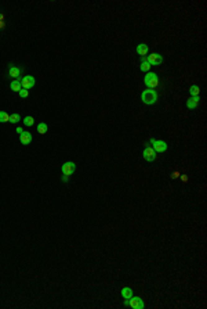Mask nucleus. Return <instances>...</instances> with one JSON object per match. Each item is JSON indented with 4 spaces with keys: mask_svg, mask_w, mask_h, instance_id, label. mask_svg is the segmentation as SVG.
<instances>
[{
    "mask_svg": "<svg viewBox=\"0 0 207 309\" xmlns=\"http://www.w3.org/2000/svg\"><path fill=\"white\" fill-rule=\"evenodd\" d=\"M144 83L146 88L149 89H155L159 85V76L155 72H146V75L144 76Z\"/></svg>",
    "mask_w": 207,
    "mask_h": 309,
    "instance_id": "2",
    "label": "nucleus"
},
{
    "mask_svg": "<svg viewBox=\"0 0 207 309\" xmlns=\"http://www.w3.org/2000/svg\"><path fill=\"white\" fill-rule=\"evenodd\" d=\"M135 51H137L141 57H145V55L148 54V51H149V47H148V45H145V43H140V45L137 46V49H135Z\"/></svg>",
    "mask_w": 207,
    "mask_h": 309,
    "instance_id": "12",
    "label": "nucleus"
},
{
    "mask_svg": "<svg viewBox=\"0 0 207 309\" xmlns=\"http://www.w3.org/2000/svg\"><path fill=\"white\" fill-rule=\"evenodd\" d=\"M157 93L156 90H153V89H146V90L142 92V94H141V100H142L144 104H146V106H152V104H155L157 101Z\"/></svg>",
    "mask_w": 207,
    "mask_h": 309,
    "instance_id": "1",
    "label": "nucleus"
},
{
    "mask_svg": "<svg viewBox=\"0 0 207 309\" xmlns=\"http://www.w3.org/2000/svg\"><path fill=\"white\" fill-rule=\"evenodd\" d=\"M122 297L124 299H130L133 297V290L130 287H123L122 288Z\"/></svg>",
    "mask_w": 207,
    "mask_h": 309,
    "instance_id": "14",
    "label": "nucleus"
},
{
    "mask_svg": "<svg viewBox=\"0 0 207 309\" xmlns=\"http://www.w3.org/2000/svg\"><path fill=\"white\" fill-rule=\"evenodd\" d=\"M199 101H200V97H199V96H193V97L188 98L187 103H185V106H187L188 108H191V110H195V108L199 106Z\"/></svg>",
    "mask_w": 207,
    "mask_h": 309,
    "instance_id": "11",
    "label": "nucleus"
},
{
    "mask_svg": "<svg viewBox=\"0 0 207 309\" xmlns=\"http://www.w3.org/2000/svg\"><path fill=\"white\" fill-rule=\"evenodd\" d=\"M33 123H35L33 116H25V118H24V125L25 126H33Z\"/></svg>",
    "mask_w": 207,
    "mask_h": 309,
    "instance_id": "20",
    "label": "nucleus"
},
{
    "mask_svg": "<svg viewBox=\"0 0 207 309\" xmlns=\"http://www.w3.org/2000/svg\"><path fill=\"white\" fill-rule=\"evenodd\" d=\"M20 121H21V115H20V114L15 112V114H11V115H10V122L11 123H18Z\"/></svg>",
    "mask_w": 207,
    "mask_h": 309,
    "instance_id": "19",
    "label": "nucleus"
},
{
    "mask_svg": "<svg viewBox=\"0 0 207 309\" xmlns=\"http://www.w3.org/2000/svg\"><path fill=\"white\" fill-rule=\"evenodd\" d=\"M69 180V176H65V175H62V182H68Z\"/></svg>",
    "mask_w": 207,
    "mask_h": 309,
    "instance_id": "23",
    "label": "nucleus"
},
{
    "mask_svg": "<svg viewBox=\"0 0 207 309\" xmlns=\"http://www.w3.org/2000/svg\"><path fill=\"white\" fill-rule=\"evenodd\" d=\"M35 83H36V79L33 78L32 75H26V76H24V78L21 79V85H22V88L26 89V90L32 89L33 86H35Z\"/></svg>",
    "mask_w": 207,
    "mask_h": 309,
    "instance_id": "8",
    "label": "nucleus"
},
{
    "mask_svg": "<svg viewBox=\"0 0 207 309\" xmlns=\"http://www.w3.org/2000/svg\"><path fill=\"white\" fill-rule=\"evenodd\" d=\"M124 307H128V299H124Z\"/></svg>",
    "mask_w": 207,
    "mask_h": 309,
    "instance_id": "27",
    "label": "nucleus"
},
{
    "mask_svg": "<svg viewBox=\"0 0 207 309\" xmlns=\"http://www.w3.org/2000/svg\"><path fill=\"white\" fill-rule=\"evenodd\" d=\"M17 132H18V133H20V135H21V133H22L24 131H22V128H17Z\"/></svg>",
    "mask_w": 207,
    "mask_h": 309,
    "instance_id": "25",
    "label": "nucleus"
},
{
    "mask_svg": "<svg viewBox=\"0 0 207 309\" xmlns=\"http://www.w3.org/2000/svg\"><path fill=\"white\" fill-rule=\"evenodd\" d=\"M128 307H131L133 309H144L145 308V304H144V301L140 298V297H134V295H133L131 298L128 299Z\"/></svg>",
    "mask_w": 207,
    "mask_h": 309,
    "instance_id": "7",
    "label": "nucleus"
},
{
    "mask_svg": "<svg viewBox=\"0 0 207 309\" xmlns=\"http://www.w3.org/2000/svg\"><path fill=\"white\" fill-rule=\"evenodd\" d=\"M3 18H4V15H3V14H0V21H3Z\"/></svg>",
    "mask_w": 207,
    "mask_h": 309,
    "instance_id": "28",
    "label": "nucleus"
},
{
    "mask_svg": "<svg viewBox=\"0 0 207 309\" xmlns=\"http://www.w3.org/2000/svg\"><path fill=\"white\" fill-rule=\"evenodd\" d=\"M32 140H33V136H32L30 132H25V131H24L20 135V141H21V144H22V146H28V144H30V143H32Z\"/></svg>",
    "mask_w": 207,
    "mask_h": 309,
    "instance_id": "9",
    "label": "nucleus"
},
{
    "mask_svg": "<svg viewBox=\"0 0 207 309\" xmlns=\"http://www.w3.org/2000/svg\"><path fill=\"white\" fill-rule=\"evenodd\" d=\"M61 171H62V175H65V176L73 175L76 171V164L72 162V161L65 162V164H62V166H61Z\"/></svg>",
    "mask_w": 207,
    "mask_h": 309,
    "instance_id": "4",
    "label": "nucleus"
},
{
    "mask_svg": "<svg viewBox=\"0 0 207 309\" xmlns=\"http://www.w3.org/2000/svg\"><path fill=\"white\" fill-rule=\"evenodd\" d=\"M4 25H6L4 21H0V28H4Z\"/></svg>",
    "mask_w": 207,
    "mask_h": 309,
    "instance_id": "26",
    "label": "nucleus"
},
{
    "mask_svg": "<svg viewBox=\"0 0 207 309\" xmlns=\"http://www.w3.org/2000/svg\"><path fill=\"white\" fill-rule=\"evenodd\" d=\"M18 94H20L21 98H26L28 96H29V90H26V89H21V90L18 92Z\"/></svg>",
    "mask_w": 207,
    "mask_h": 309,
    "instance_id": "21",
    "label": "nucleus"
},
{
    "mask_svg": "<svg viewBox=\"0 0 207 309\" xmlns=\"http://www.w3.org/2000/svg\"><path fill=\"white\" fill-rule=\"evenodd\" d=\"M149 143L152 144L151 147H152L153 150L156 151V153H164V151H167V148H169V144L166 143V141H163V140H156V139H151Z\"/></svg>",
    "mask_w": 207,
    "mask_h": 309,
    "instance_id": "3",
    "label": "nucleus"
},
{
    "mask_svg": "<svg viewBox=\"0 0 207 309\" xmlns=\"http://www.w3.org/2000/svg\"><path fill=\"white\" fill-rule=\"evenodd\" d=\"M171 176H173V179H177L178 176H180V174H178V172H174V174H173Z\"/></svg>",
    "mask_w": 207,
    "mask_h": 309,
    "instance_id": "22",
    "label": "nucleus"
},
{
    "mask_svg": "<svg viewBox=\"0 0 207 309\" xmlns=\"http://www.w3.org/2000/svg\"><path fill=\"white\" fill-rule=\"evenodd\" d=\"M10 89L13 92H20L22 89V85H21V79H14L13 82L10 83Z\"/></svg>",
    "mask_w": 207,
    "mask_h": 309,
    "instance_id": "13",
    "label": "nucleus"
},
{
    "mask_svg": "<svg viewBox=\"0 0 207 309\" xmlns=\"http://www.w3.org/2000/svg\"><path fill=\"white\" fill-rule=\"evenodd\" d=\"M47 131H48V126H47V123H44V122H40L39 125H38V132L40 135H44V133H47Z\"/></svg>",
    "mask_w": 207,
    "mask_h": 309,
    "instance_id": "16",
    "label": "nucleus"
},
{
    "mask_svg": "<svg viewBox=\"0 0 207 309\" xmlns=\"http://www.w3.org/2000/svg\"><path fill=\"white\" fill-rule=\"evenodd\" d=\"M199 93H200V88L197 85H193V86H191V88H189L191 97H193V96H199Z\"/></svg>",
    "mask_w": 207,
    "mask_h": 309,
    "instance_id": "17",
    "label": "nucleus"
},
{
    "mask_svg": "<svg viewBox=\"0 0 207 309\" xmlns=\"http://www.w3.org/2000/svg\"><path fill=\"white\" fill-rule=\"evenodd\" d=\"M21 74H22L21 68H18L15 65H10V68H8V76H10V78L21 79Z\"/></svg>",
    "mask_w": 207,
    "mask_h": 309,
    "instance_id": "10",
    "label": "nucleus"
},
{
    "mask_svg": "<svg viewBox=\"0 0 207 309\" xmlns=\"http://www.w3.org/2000/svg\"><path fill=\"white\" fill-rule=\"evenodd\" d=\"M0 122H2V123L10 122V115H8L6 111H0Z\"/></svg>",
    "mask_w": 207,
    "mask_h": 309,
    "instance_id": "18",
    "label": "nucleus"
},
{
    "mask_svg": "<svg viewBox=\"0 0 207 309\" xmlns=\"http://www.w3.org/2000/svg\"><path fill=\"white\" fill-rule=\"evenodd\" d=\"M181 179H182V182H187V180H188V176H187V175H182Z\"/></svg>",
    "mask_w": 207,
    "mask_h": 309,
    "instance_id": "24",
    "label": "nucleus"
},
{
    "mask_svg": "<svg viewBox=\"0 0 207 309\" xmlns=\"http://www.w3.org/2000/svg\"><path fill=\"white\" fill-rule=\"evenodd\" d=\"M142 157H144V159H145V161L152 162V161H155V159H156V151L153 150V148L151 147V146H146V147L144 148Z\"/></svg>",
    "mask_w": 207,
    "mask_h": 309,
    "instance_id": "6",
    "label": "nucleus"
},
{
    "mask_svg": "<svg viewBox=\"0 0 207 309\" xmlns=\"http://www.w3.org/2000/svg\"><path fill=\"white\" fill-rule=\"evenodd\" d=\"M144 60L146 61V63H149L151 65H160V64L163 63V57L159 53H153L151 55H146V57H144Z\"/></svg>",
    "mask_w": 207,
    "mask_h": 309,
    "instance_id": "5",
    "label": "nucleus"
},
{
    "mask_svg": "<svg viewBox=\"0 0 207 309\" xmlns=\"http://www.w3.org/2000/svg\"><path fill=\"white\" fill-rule=\"evenodd\" d=\"M151 64L149 63H146V61L144 60V57H141V67H140V69L142 71V72H149V69H151Z\"/></svg>",
    "mask_w": 207,
    "mask_h": 309,
    "instance_id": "15",
    "label": "nucleus"
}]
</instances>
